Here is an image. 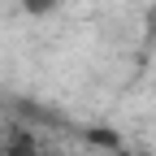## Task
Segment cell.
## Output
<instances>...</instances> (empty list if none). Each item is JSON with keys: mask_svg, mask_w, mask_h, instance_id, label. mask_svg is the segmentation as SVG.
<instances>
[{"mask_svg": "<svg viewBox=\"0 0 156 156\" xmlns=\"http://www.w3.org/2000/svg\"><path fill=\"white\" fill-rule=\"evenodd\" d=\"M9 156H35V143L26 139V134H17V139L9 143Z\"/></svg>", "mask_w": 156, "mask_h": 156, "instance_id": "cell-2", "label": "cell"}, {"mask_svg": "<svg viewBox=\"0 0 156 156\" xmlns=\"http://www.w3.org/2000/svg\"><path fill=\"white\" fill-rule=\"evenodd\" d=\"M91 139L104 143V147H117V152H122V134H113V130H91Z\"/></svg>", "mask_w": 156, "mask_h": 156, "instance_id": "cell-3", "label": "cell"}, {"mask_svg": "<svg viewBox=\"0 0 156 156\" xmlns=\"http://www.w3.org/2000/svg\"><path fill=\"white\" fill-rule=\"evenodd\" d=\"M56 5H61V0H22V9L30 17H48V13H56Z\"/></svg>", "mask_w": 156, "mask_h": 156, "instance_id": "cell-1", "label": "cell"}]
</instances>
